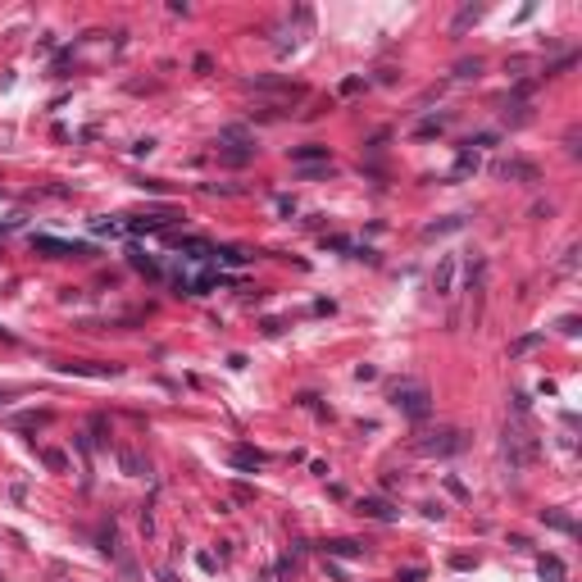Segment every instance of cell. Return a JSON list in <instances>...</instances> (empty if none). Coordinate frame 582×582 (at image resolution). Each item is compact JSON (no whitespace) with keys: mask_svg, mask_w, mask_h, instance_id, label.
<instances>
[{"mask_svg":"<svg viewBox=\"0 0 582 582\" xmlns=\"http://www.w3.org/2000/svg\"><path fill=\"white\" fill-rule=\"evenodd\" d=\"M396 409H401V414H409V418H428V392H423L418 382L401 387V392H396Z\"/></svg>","mask_w":582,"mask_h":582,"instance_id":"obj_1","label":"cell"},{"mask_svg":"<svg viewBox=\"0 0 582 582\" xmlns=\"http://www.w3.org/2000/svg\"><path fill=\"white\" fill-rule=\"evenodd\" d=\"M496 178H523V182H537V169L523 164V159H505V164H496Z\"/></svg>","mask_w":582,"mask_h":582,"instance_id":"obj_2","label":"cell"},{"mask_svg":"<svg viewBox=\"0 0 582 582\" xmlns=\"http://www.w3.org/2000/svg\"><path fill=\"white\" fill-rule=\"evenodd\" d=\"M433 287L441 291V296H450V291H455V255H446V260H441L437 278H433Z\"/></svg>","mask_w":582,"mask_h":582,"instance_id":"obj_3","label":"cell"},{"mask_svg":"<svg viewBox=\"0 0 582 582\" xmlns=\"http://www.w3.org/2000/svg\"><path fill=\"white\" fill-rule=\"evenodd\" d=\"M542 578H546V582H564V564H559L555 555H551V559H542Z\"/></svg>","mask_w":582,"mask_h":582,"instance_id":"obj_4","label":"cell"},{"mask_svg":"<svg viewBox=\"0 0 582 582\" xmlns=\"http://www.w3.org/2000/svg\"><path fill=\"white\" fill-rule=\"evenodd\" d=\"M360 514H369V519H392V510H387L382 501H364V505H360Z\"/></svg>","mask_w":582,"mask_h":582,"instance_id":"obj_5","label":"cell"},{"mask_svg":"<svg viewBox=\"0 0 582 582\" xmlns=\"http://www.w3.org/2000/svg\"><path fill=\"white\" fill-rule=\"evenodd\" d=\"M328 551H332V555H360V551H364V546H355V542H332V546H328Z\"/></svg>","mask_w":582,"mask_h":582,"instance_id":"obj_6","label":"cell"}]
</instances>
